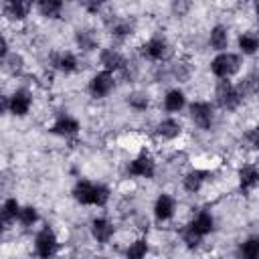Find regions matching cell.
Here are the masks:
<instances>
[{"label": "cell", "instance_id": "29", "mask_svg": "<svg viewBox=\"0 0 259 259\" xmlns=\"http://www.w3.org/2000/svg\"><path fill=\"white\" fill-rule=\"evenodd\" d=\"M125 105L132 111H136V113H144L150 107V95L146 91H138V89L136 91H130L125 95Z\"/></svg>", "mask_w": 259, "mask_h": 259}, {"label": "cell", "instance_id": "5", "mask_svg": "<svg viewBox=\"0 0 259 259\" xmlns=\"http://www.w3.org/2000/svg\"><path fill=\"white\" fill-rule=\"evenodd\" d=\"M32 251H34L36 259H55L59 255L61 241L49 223H45L36 229V233L32 237Z\"/></svg>", "mask_w": 259, "mask_h": 259}, {"label": "cell", "instance_id": "4", "mask_svg": "<svg viewBox=\"0 0 259 259\" xmlns=\"http://www.w3.org/2000/svg\"><path fill=\"white\" fill-rule=\"evenodd\" d=\"M34 105V97H32V91L28 87H14L8 95H2V111L16 117V119H22L30 113Z\"/></svg>", "mask_w": 259, "mask_h": 259}, {"label": "cell", "instance_id": "37", "mask_svg": "<svg viewBox=\"0 0 259 259\" xmlns=\"http://www.w3.org/2000/svg\"><path fill=\"white\" fill-rule=\"evenodd\" d=\"M208 259H223V257H219V255H212V257H208Z\"/></svg>", "mask_w": 259, "mask_h": 259}, {"label": "cell", "instance_id": "22", "mask_svg": "<svg viewBox=\"0 0 259 259\" xmlns=\"http://www.w3.org/2000/svg\"><path fill=\"white\" fill-rule=\"evenodd\" d=\"M235 42H237V53L241 57H255L259 53V32L253 28L241 30Z\"/></svg>", "mask_w": 259, "mask_h": 259}, {"label": "cell", "instance_id": "34", "mask_svg": "<svg viewBox=\"0 0 259 259\" xmlns=\"http://www.w3.org/2000/svg\"><path fill=\"white\" fill-rule=\"evenodd\" d=\"M170 75H172L176 81H186V79L190 77V65L184 63V61L172 63V65H170Z\"/></svg>", "mask_w": 259, "mask_h": 259}, {"label": "cell", "instance_id": "8", "mask_svg": "<svg viewBox=\"0 0 259 259\" xmlns=\"http://www.w3.org/2000/svg\"><path fill=\"white\" fill-rule=\"evenodd\" d=\"M158 172V164L154 160V156L148 150L138 152L134 158L127 160L125 164V174L130 178H138V180H152Z\"/></svg>", "mask_w": 259, "mask_h": 259}, {"label": "cell", "instance_id": "9", "mask_svg": "<svg viewBox=\"0 0 259 259\" xmlns=\"http://www.w3.org/2000/svg\"><path fill=\"white\" fill-rule=\"evenodd\" d=\"M115 85H117V79L113 73L97 69L87 81V93L93 99H105L115 91Z\"/></svg>", "mask_w": 259, "mask_h": 259}, {"label": "cell", "instance_id": "13", "mask_svg": "<svg viewBox=\"0 0 259 259\" xmlns=\"http://www.w3.org/2000/svg\"><path fill=\"white\" fill-rule=\"evenodd\" d=\"M97 63H99V69L109 71V73H113V75L123 73V71L130 67L127 57H125L119 49H115V47H103V49H99V53H97Z\"/></svg>", "mask_w": 259, "mask_h": 259}, {"label": "cell", "instance_id": "27", "mask_svg": "<svg viewBox=\"0 0 259 259\" xmlns=\"http://www.w3.org/2000/svg\"><path fill=\"white\" fill-rule=\"evenodd\" d=\"M237 259H259V235H249L245 237L235 251Z\"/></svg>", "mask_w": 259, "mask_h": 259}, {"label": "cell", "instance_id": "25", "mask_svg": "<svg viewBox=\"0 0 259 259\" xmlns=\"http://www.w3.org/2000/svg\"><path fill=\"white\" fill-rule=\"evenodd\" d=\"M75 47L81 53H89V51H97L99 49V38L97 32L93 28H79L75 32Z\"/></svg>", "mask_w": 259, "mask_h": 259}, {"label": "cell", "instance_id": "30", "mask_svg": "<svg viewBox=\"0 0 259 259\" xmlns=\"http://www.w3.org/2000/svg\"><path fill=\"white\" fill-rule=\"evenodd\" d=\"M40 223V214H38V208L34 204H22L20 208V214H18V225L22 229H32Z\"/></svg>", "mask_w": 259, "mask_h": 259}, {"label": "cell", "instance_id": "3", "mask_svg": "<svg viewBox=\"0 0 259 259\" xmlns=\"http://www.w3.org/2000/svg\"><path fill=\"white\" fill-rule=\"evenodd\" d=\"M243 101H245V95L241 93V89L235 81H231V79L217 81L214 91H212V103L217 109L233 113L243 105Z\"/></svg>", "mask_w": 259, "mask_h": 259}, {"label": "cell", "instance_id": "15", "mask_svg": "<svg viewBox=\"0 0 259 259\" xmlns=\"http://www.w3.org/2000/svg\"><path fill=\"white\" fill-rule=\"evenodd\" d=\"M182 132H184V125L176 115H166V117L158 119L154 125V136L160 142H174L182 136Z\"/></svg>", "mask_w": 259, "mask_h": 259}, {"label": "cell", "instance_id": "20", "mask_svg": "<svg viewBox=\"0 0 259 259\" xmlns=\"http://www.w3.org/2000/svg\"><path fill=\"white\" fill-rule=\"evenodd\" d=\"M34 4L26 0H6L2 4V16L10 22H22L30 16Z\"/></svg>", "mask_w": 259, "mask_h": 259}, {"label": "cell", "instance_id": "33", "mask_svg": "<svg viewBox=\"0 0 259 259\" xmlns=\"http://www.w3.org/2000/svg\"><path fill=\"white\" fill-rule=\"evenodd\" d=\"M243 144H245L251 152H257V154H259V123H255V125H251V127L245 130V134H243Z\"/></svg>", "mask_w": 259, "mask_h": 259}, {"label": "cell", "instance_id": "21", "mask_svg": "<svg viewBox=\"0 0 259 259\" xmlns=\"http://www.w3.org/2000/svg\"><path fill=\"white\" fill-rule=\"evenodd\" d=\"M206 42H208V49L214 51V53H225L229 51V42H231V30L227 24L223 22H217L210 26L208 34H206Z\"/></svg>", "mask_w": 259, "mask_h": 259}, {"label": "cell", "instance_id": "23", "mask_svg": "<svg viewBox=\"0 0 259 259\" xmlns=\"http://www.w3.org/2000/svg\"><path fill=\"white\" fill-rule=\"evenodd\" d=\"M20 208H22V202H20L16 196H6V198L2 200L0 219H2V227H4V229H10L12 225H18Z\"/></svg>", "mask_w": 259, "mask_h": 259}, {"label": "cell", "instance_id": "12", "mask_svg": "<svg viewBox=\"0 0 259 259\" xmlns=\"http://www.w3.org/2000/svg\"><path fill=\"white\" fill-rule=\"evenodd\" d=\"M49 132H51L53 136H57V138L73 140V138H77V136L81 134V121H79L75 115H71V113H67V111H61V113H57L55 119L51 121Z\"/></svg>", "mask_w": 259, "mask_h": 259}, {"label": "cell", "instance_id": "11", "mask_svg": "<svg viewBox=\"0 0 259 259\" xmlns=\"http://www.w3.org/2000/svg\"><path fill=\"white\" fill-rule=\"evenodd\" d=\"M176 212H178V200H176L174 194L160 192L154 198V202H152V217H154V221L158 225H166V223L174 221Z\"/></svg>", "mask_w": 259, "mask_h": 259}, {"label": "cell", "instance_id": "10", "mask_svg": "<svg viewBox=\"0 0 259 259\" xmlns=\"http://www.w3.org/2000/svg\"><path fill=\"white\" fill-rule=\"evenodd\" d=\"M49 67L55 73L61 75H75L81 69V59L75 51L71 49H61V51H53L49 55Z\"/></svg>", "mask_w": 259, "mask_h": 259}, {"label": "cell", "instance_id": "1", "mask_svg": "<svg viewBox=\"0 0 259 259\" xmlns=\"http://www.w3.org/2000/svg\"><path fill=\"white\" fill-rule=\"evenodd\" d=\"M71 196L81 206H93V208H105L111 200V188L103 182L89 180V178H77Z\"/></svg>", "mask_w": 259, "mask_h": 259}, {"label": "cell", "instance_id": "32", "mask_svg": "<svg viewBox=\"0 0 259 259\" xmlns=\"http://www.w3.org/2000/svg\"><path fill=\"white\" fill-rule=\"evenodd\" d=\"M2 65H4V69H6L10 75H14V77H20L22 71H24V59H22V55L16 53V51H12L6 59H2Z\"/></svg>", "mask_w": 259, "mask_h": 259}, {"label": "cell", "instance_id": "18", "mask_svg": "<svg viewBox=\"0 0 259 259\" xmlns=\"http://www.w3.org/2000/svg\"><path fill=\"white\" fill-rule=\"evenodd\" d=\"M188 107V97L184 93L182 87H170L164 91L162 95V109L168 113V115H176L180 111H184Z\"/></svg>", "mask_w": 259, "mask_h": 259}, {"label": "cell", "instance_id": "24", "mask_svg": "<svg viewBox=\"0 0 259 259\" xmlns=\"http://www.w3.org/2000/svg\"><path fill=\"white\" fill-rule=\"evenodd\" d=\"M34 10L47 20H59L65 12V2H61V0H38L34 4Z\"/></svg>", "mask_w": 259, "mask_h": 259}, {"label": "cell", "instance_id": "26", "mask_svg": "<svg viewBox=\"0 0 259 259\" xmlns=\"http://www.w3.org/2000/svg\"><path fill=\"white\" fill-rule=\"evenodd\" d=\"M148 255H150V241L146 237H136L123 249L125 259H148Z\"/></svg>", "mask_w": 259, "mask_h": 259}, {"label": "cell", "instance_id": "28", "mask_svg": "<svg viewBox=\"0 0 259 259\" xmlns=\"http://www.w3.org/2000/svg\"><path fill=\"white\" fill-rule=\"evenodd\" d=\"M109 34L113 40L123 42L134 34V22L130 18H113V22L109 24Z\"/></svg>", "mask_w": 259, "mask_h": 259}, {"label": "cell", "instance_id": "17", "mask_svg": "<svg viewBox=\"0 0 259 259\" xmlns=\"http://www.w3.org/2000/svg\"><path fill=\"white\" fill-rule=\"evenodd\" d=\"M186 227L190 231H194L196 235H200L202 239H206L208 235H212L217 231V219H214V214L208 208H200V210H196L190 217V221L186 223Z\"/></svg>", "mask_w": 259, "mask_h": 259}, {"label": "cell", "instance_id": "38", "mask_svg": "<svg viewBox=\"0 0 259 259\" xmlns=\"http://www.w3.org/2000/svg\"><path fill=\"white\" fill-rule=\"evenodd\" d=\"M168 259H170V257H168Z\"/></svg>", "mask_w": 259, "mask_h": 259}, {"label": "cell", "instance_id": "36", "mask_svg": "<svg viewBox=\"0 0 259 259\" xmlns=\"http://www.w3.org/2000/svg\"><path fill=\"white\" fill-rule=\"evenodd\" d=\"M253 10H255V16H257V22H259V2L253 4Z\"/></svg>", "mask_w": 259, "mask_h": 259}, {"label": "cell", "instance_id": "14", "mask_svg": "<svg viewBox=\"0 0 259 259\" xmlns=\"http://www.w3.org/2000/svg\"><path fill=\"white\" fill-rule=\"evenodd\" d=\"M89 235L97 245H109L111 239L115 237V225L109 217L97 214L89 223Z\"/></svg>", "mask_w": 259, "mask_h": 259}, {"label": "cell", "instance_id": "19", "mask_svg": "<svg viewBox=\"0 0 259 259\" xmlns=\"http://www.w3.org/2000/svg\"><path fill=\"white\" fill-rule=\"evenodd\" d=\"M208 178H210V172H208V170H204V168H190V170H186V172L182 174L180 184H182V190H184V192H188V194H198V192L206 186Z\"/></svg>", "mask_w": 259, "mask_h": 259}, {"label": "cell", "instance_id": "31", "mask_svg": "<svg viewBox=\"0 0 259 259\" xmlns=\"http://www.w3.org/2000/svg\"><path fill=\"white\" fill-rule=\"evenodd\" d=\"M180 243H182V247H184L186 251H198V249L202 247L204 239H202L200 235H196L194 231H190V229L184 225V229L180 231Z\"/></svg>", "mask_w": 259, "mask_h": 259}, {"label": "cell", "instance_id": "16", "mask_svg": "<svg viewBox=\"0 0 259 259\" xmlns=\"http://www.w3.org/2000/svg\"><path fill=\"white\" fill-rule=\"evenodd\" d=\"M237 186L243 194H251L259 186V164L257 162H243L237 168Z\"/></svg>", "mask_w": 259, "mask_h": 259}, {"label": "cell", "instance_id": "2", "mask_svg": "<svg viewBox=\"0 0 259 259\" xmlns=\"http://www.w3.org/2000/svg\"><path fill=\"white\" fill-rule=\"evenodd\" d=\"M243 69V57L235 51H225V53H214L212 59L208 61V71L217 81H227L235 79Z\"/></svg>", "mask_w": 259, "mask_h": 259}, {"label": "cell", "instance_id": "7", "mask_svg": "<svg viewBox=\"0 0 259 259\" xmlns=\"http://www.w3.org/2000/svg\"><path fill=\"white\" fill-rule=\"evenodd\" d=\"M138 53L148 63H166L172 55V45L164 34H152L140 45Z\"/></svg>", "mask_w": 259, "mask_h": 259}, {"label": "cell", "instance_id": "6", "mask_svg": "<svg viewBox=\"0 0 259 259\" xmlns=\"http://www.w3.org/2000/svg\"><path fill=\"white\" fill-rule=\"evenodd\" d=\"M186 113H188V119L192 121V125L202 130V132H210L217 123V107L212 101L194 99L188 103Z\"/></svg>", "mask_w": 259, "mask_h": 259}, {"label": "cell", "instance_id": "35", "mask_svg": "<svg viewBox=\"0 0 259 259\" xmlns=\"http://www.w3.org/2000/svg\"><path fill=\"white\" fill-rule=\"evenodd\" d=\"M85 10H87L89 14H99L101 4H99V2H87V4H85Z\"/></svg>", "mask_w": 259, "mask_h": 259}]
</instances>
